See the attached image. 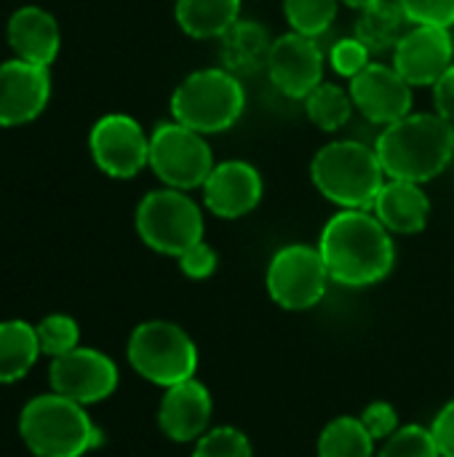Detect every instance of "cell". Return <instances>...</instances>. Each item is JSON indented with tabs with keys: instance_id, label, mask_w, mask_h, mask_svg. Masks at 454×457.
<instances>
[{
	"instance_id": "obj_1",
	"label": "cell",
	"mask_w": 454,
	"mask_h": 457,
	"mask_svg": "<svg viewBox=\"0 0 454 457\" xmlns=\"http://www.w3.org/2000/svg\"><path fill=\"white\" fill-rule=\"evenodd\" d=\"M318 252L329 278L343 287H372L396 262L391 230L367 209H343L321 230Z\"/></svg>"
},
{
	"instance_id": "obj_2",
	"label": "cell",
	"mask_w": 454,
	"mask_h": 457,
	"mask_svg": "<svg viewBox=\"0 0 454 457\" xmlns=\"http://www.w3.org/2000/svg\"><path fill=\"white\" fill-rule=\"evenodd\" d=\"M377 158L388 179L428 182L436 179L454 155V126L439 112H409L383 129Z\"/></svg>"
},
{
	"instance_id": "obj_3",
	"label": "cell",
	"mask_w": 454,
	"mask_h": 457,
	"mask_svg": "<svg viewBox=\"0 0 454 457\" xmlns=\"http://www.w3.org/2000/svg\"><path fill=\"white\" fill-rule=\"evenodd\" d=\"M316 190L340 209L372 212L377 193L385 185V169L375 147L353 139L324 145L310 163Z\"/></svg>"
},
{
	"instance_id": "obj_4",
	"label": "cell",
	"mask_w": 454,
	"mask_h": 457,
	"mask_svg": "<svg viewBox=\"0 0 454 457\" xmlns=\"http://www.w3.org/2000/svg\"><path fill=\"white\" fill-rule=\"evenodd\" d=\"M19 431L29 453L37 457H83L102 442L99 428L83 404L59 394L35 396L19 418Z\"/></svg>"
},
{
	"instance_id": "obj_5",
	"label": "cell",
	"mask_w": 454,
	"mask_h": 457,
	"mask_svg": "<svg viewBox=\"0 0 454 457\" xmlns=\"http://www.w3.org/2000/svg\"><path fill=\"white\" fill-rule=\"evenodd\" d=\"M246 107V91L241 78L225 67H209L190 72L171 96V115L182 126L198 134L227 131Z\"/></svg>"
},
{
	"instance_id": "obj_6",
	"label": "cell",
	"mask_w": 454,
	"mask_h": 457,
	"mask_svg": "<svg viewBox=\"0 0 454 457\" xmlns=\"http://www.w3.org/2000/svg\"><path fill=\"white\" fill-rule=\"evenodd\" d=\"M128 361L144 380L171 388L195 378L198 348L182 327L171 321H144L131 332Z\"/></svg>"
},
{
	"instance_id": "obj_7",
	"label": "cell",
	"mask_w": 454,
	"mask_h": 457,
	"mask_svg": "<svg viewBox=\"0 0 454 457\" xmlns=\"http://www.w3.org/2000/svg\"><path fill=\"white\" fill-rule=\"evenodd\" d=\"M136 233L153 252L179 257L203 241L201 206L185 190H153L136 206Z\"/></svg>"
},
{
	"instance_id": "obj_8",
	"label": "cell",
	"mask_w": 454,
	"mask_h": 457,
	"mask_svg": "<svg viewBox=\"0 0 454 457\" xmlns=\"http://www.w3.org/2000/svg\"><path fill=\"white\" fill-rule=\"evenodd\" d=\"M147 166L161 182H166V187L187 193L203 187L214 169V155L203 134L182 126L179 120H169L161 123L150 137Z\"/></svg>"
},
{
	"instance_id": "obj_9",
	"label": "cell",
	"mask_w": 454,
	"mask_h": 457,
	"mask_svg": "<svg viewBox=\"0 0 454 457\" xmlns=\"http://www.w3.org/2000/svg\"><path fill=\"white\" fill-rule=\"evenodd\" d=\"M329 270L318 246L289 244L278 249L268 265V292L286 311H308L318 305L329 287Z\"/></svg>"
},
{
	"instance_id": "obj_10",
	"label": "cell",
	"mask_w": 454,
	"mask_h": 457,
	"mask_svg": "<svg viewBox=\"0 0 454 457\" xmlns=\"http://www.w3.org/2000/svg\"><path fill=\"white\" fill-rule=\"evenodd\" d=\"M88 150L94 163L107 177L131 179L150 161V137L131 115L112 112L94 123L88 137Z\"/></svg>"
},
{
	"instance_id": "obj_11",
	"label": "cell",
	"mask_w": 454,
	"mask_h": 457,
	"mask_svg": "<svg viewBox=\"0 0 454 457\" xmlns=\"http://www.w3.org/2000/svg\"><path fill=\"white\" fill-rule=\"evenodd\" d=\"M48 380L54 394L86 407L112 396V391L118 388V370L104 353L94 348H75L64 356L51 359Z\"/></svg>"
},
{
	"instance_id": "obj_12",
	"label": "cell",
	"mask_w": 454,
	"mask_h": 457,
	"mask_svg": "<svg viewBox=\"0 0 454 457\" xmlns=\"http://www.w3.org/2000/svg\"><path fill=\"white\" fill-rule=\"evenodd\" d=\"M348 91L356 110L377 126H391L412 112V86L393 64H367L356 78H351Z\"/></svg>"
},
{
	"instance_id": "obj_13",
	"label": "cell",
	"mask_w": 454,
	"mask_h": 457,
	"mask_svg": "<svg viewBox=\"0 0 454 457\" xmlns=\"http://www.w3.org/2000/svg\"><path fill=\"white\" fill-rule=\"evenodd\" d=\"M265 70L281 94L305 99L316 86L324 83V51L316 37L286 32L273 40Z\"/></svg>"
},
{
	"instance_id": "obj_14",
	"label": "cell",
	"mask_w": 454,
	"mask_h": 457,
	"mask_svg": "<svg viewBox=\"0 0 454 457\" xmlns=\"http://www.w3.org/2000/svg\"><path fill=\"white\" fill-rule=\"evenodd\" d=\"M454 40L447 27L412 24L393 51V67L409 86H433L452 67Z\"/></svg>"
},
{
	"instance_id": "obj_15",
	"label": "cell",
	"mask_w": 454,
	"mask_h": 457,
	"mask_svg": "<svg viewBox=\"0 0 454 457\" xmlns=\"http://www.w3.org/2000/svg\"><path fill=\"white\" fill-rule=\"evenodd\" d=\"M51 96L48 67L24 59L0 64V126H21L35 120Z\"/></svg>"
},
{
	"instance_id": "obj_16",
	"label": "cell",
	"mask_w": 454,
	"mask_h": 457,
	"mask_svg": "<svg viewBox=\"0 0 454 457\" xmlns=\"http://www.w3.org/2000/svg\"><path fill=\"white\" fill-rule=\"evenodd\" d=\"M265 185L260 171L246 161H222L214 163L211 174L203 182L206 209L222 220H238L254 212L262 201Z\"/></svg>"
},
{
	"instance_id": "obj_17",
	"label": "cell",
	"mask_w": 454,
	"mask_h": 457,
	"mask_svg": "<svg viewBox=\"0 0 454 457\" xmlns=\"http://www.w3.org/2000/svg\"><path fill=\"white\" fill-rule=\"evenodd\" d=\"M209 420H211V396L206 386L190 378L185 383L166 388V396L158 410V423L171 442L201 439L206 434Z\"/></svg>"
},
{
	"instance_id": "obj_18",
	"label": "cell",
	"mask_w": 454,
	"mask_h": 457,
	"mask_svg": "<svg viewBox=\"0 0 454 457\" xmlns=\"http://www.w3.org/2000/svg\"><path fill=\"white\" fill-rule=\"evenodd\" d=\"M372 214L399 236H415L425 230L431 217V201L417 182L407 179H388L375 198Z\"/></svg>"
},
{
	"instance_id": "obj_19",
	"label": "cell",
	"mask_w": 454,
	"mask_h": 457,
	"mask_svg": "<svg viewBox=\"0 0 454 457\" xmlns=\"http://www.w3.org/2000/svg\"><path fill=\"white\" fill-rule=\"evenodd\" d=\"M59 43L62 35L56 19L37 5H24L8 19V46L16 59L48 67L59 54Z\"/></svg>"
},
{
	"instance_id": "obj_20",
	"label": "cell",
	"mask_w": 454,
	"mask_h": 457,
	"mask_svg": "<svg viewBox=\"0 0 454 457\" xmlns=\"http://www.w3.org/2000/svg\"><path fill=\"white\" fill-rule=\"evenodd\" d=\"M219 54H222V67L230 70L233 75H249L257 72L260 67H268L273 37L268 27L260 21H244L238 19L222 37Z\"/></svg>"
},
{
	"instance_id": "obj_21",
	"label": "cell",
	"mask_w": 454,
	"mask_h": 457,
	"mask_svg": "<svg viewBox=\"0 0 454 457\" xmlns=\"http://www.w3.org/2000/svg\"><path fill=\"white\" fill-rule=\"evenodd\" d=\"M412 21L404 13L399 0H377L367 8H361L359 21H356V37L372 51V54H385L396 51L401 37L409 32Z\"/></svg>"
},
{
	"instance_id": "obj_22",
	"label": "cell",
	"mask_w": 454,
	"mask_h": 457,
	"mask_svg": "<svg viewBox=\"0 0 454 457\" xmlns=\"http://www.w3.org/2000/svg\"><path fill=\"white\" fill-rule=\"evenodd\" d=\"M177 24L198 40L222 37L241 16V0H177Z\"/></svg>"
},
{
	"instance_id": "obj_23",
	"label": "cell",
	"mask_w": 454,
	"mask_h": 457,
	"mask_svg": "<svg viewBox=\"0 0 454 457\" xmlns=\"http://www.w3.org/2000/svg\"><path fill=\"white\" fill-rule=\"evenodd\" d=\"M37 329L27 321H3L0 324V383L21 380L40 356Z\"/></svg>"
},
{
	"instance_id": "obj_24",
	"label": "cell",
	"mask_w": 454,
	"mask_h": 457,
	"mask_svg": "<svg viewBox=\"0 0 454 457\" xmlns=\"http://www.w3.org/2000/svg\"><path fill=\"white\" fill-rule=\"evenodd\" d=\"M375 439L361 418H334L318 436V457H372Z\"/></svg>"
},
{
	"instance_id": "obj_25",
	"label": "cell",
	"mask_w": 454,
	"mask_h": 457,
	"mask_svg": "<svg viewBox=\"0 0 454 457\" xmlns=\"http://www.w3.org/2000/svg\"><path fill=\"white\" fill-rule=\"evenodd\" d=\"M353 96L337 83H321L305 96V112L321 131H337L353 112Z\"/></svg>"
},
{
	"instance_id": "obj_26",
	"label": "cell",
	"mask_w": 454,
	"mask_h": 457,
	"mask_svg": "<svg viewBox=\"0 0 454 457\" xmlns=\"http://www.w3.org/2000/svg\"><path fill=\"white\" fill-rule=\"evenodd\" d=\"M340 0H284V16L292 32L318 37L337 19Z\"/></svg>"
},
{
	"instance_id": "obj_27",
	"label": "cell",
	"mask_w": 454,
	"mask_h": 457,
	"mask_svg": "<svg viewBox=\"0 0 454 457\" xmlns=\"http://www.w3.org/2000/svg\"><path fill=\"white\" fill-rule=\"evenodd\" d=\"M37 343H40V351L48 353L51 359L56 356H64L70 351L78 348V337H80V329H78V321L64 316V313H54V316H45L37 327Z\"/></svg>"
},
{
	"instance_id": "obj_28",
	"label": "cell",
	"mask_w": 454,
	"mask_h": 457,
	"mask_svg": "<svg viewBox=\"0 0 454 457\" xmlns=\"http://www.w3.org/2000/svg\"><path fill=\"white\" fill-rule=\"evenodd\" d=\"M380 457H442V453L431 428L407 426L399 428L391 439H385Z\"/></svg>"
},
{
	"instance_id": "obj_29",
	"label": "cell",
	"mask_w": 454,
	"mask_h": 457,
	"mask_svg": "<svg viewBox=\"0 0 454 457\" xmlns=\"http://www.w3.org/2000/svg\"><path fill=\"white\" fill-rule=\"evenodd\" d=\"M193 457H252V445L244 431L222 426L198 439Z\"/></svg>"
},
{
	"instance_id": "obj_30",
	"label": "cell",
	"mask_w": 454,
	"mask_h": 457,
	"mask_svg": "<svg viewBox=\"0 0 454 457\" xmlns=\"http://www.w3.org/2000/svg\"><path fill=\"white\" fill-rule=\"evenodd\" d=\"M372 51L353 35V37H343L332 46L329 51V64L334 67L337 75L343 78H356L367 64H372Z\"/></svg>"
},
{
	"instance_id": "obj_31",
	"label": "cell",
	"mask_w": 454,
	"mask_h": 457,
	"mask_svg": "<svg viewBox=\"0 0 454 457\" xmlns=\"http://www.w3.org/2000/svg\"><path fill=\"white\" fill-rule=\"evenodd\" d=\"M412 24L454 27V0H399Z\"/></svg>"
},
{
	"instance_id": "obj_32",
	"label": "cell",
	"mask_w": 454,
	"mask_h": 457,
	"mask_svg": "<svg viewBox=\"0 0 454 457\" xmlns=\"http://www.w3.org/2000/svg\"><path fill=\"white\" fill-rule=\"evenodd\" d=\"M179 268L187 278H209L214 270H217V252L206 244V241H198L195 246H190L187 252H182L179 257Z\"/></svg>"
},
{
	"instance_id": "obj_33",
	"label": "cell",
	"mask_w": 454,
	"mask_h": 457,
	"mask_svg": "<svg viewBox=\"0 0 454 457\" xmlns=\"http://www.w3.org/2000/svg\"><path fill=\"white\" fill-rule=\"evenodd\" d=\"M361 423L372 434V439H391L399 431V412L388 402H375L364 410Z\"/></svg>"
},
{
	"instance_id": "obj_34",
	"label": "cell",
	"mask_w": 454,
	"mask_h": 457,
	"mask_svg": "<svg viewBox=\"0 0 454 457\" xmlns=\"http://www.w3.org/2000/svg\"><path fill=\"white\" fill-rule=\"evenodd\" d=\"M431 431L436 436V445H439L442 457H454V399L436 415Z\"/></svg>"
},
{
	"instance_id": "obj_35",
	"label": "cell",
	"mask_w": 454,
	"mask_h": 457,
	"mask_svg": "<svg viewBox=\"0 0 454 457\" xmlns=\"http://www.w3.org/2000/svg\"><path fill=\"white\" fill-rule=\"evenodd\" d=\"M433 104L436 112L454 126V64L433 83Z\"/></svg>"
},
{
	"instance_id": "obj_36",
	"label": "cell",
	"mask_w": 454,
	"mask_h": 457,
	"mask_svg": "<svg viewBox=\"0 0 454 457\" xmlns=\"http://www.w3.org/2000/svg\"><path fill=\"white\" fill-rule=\"evenodd\" d=\"M340 3H345V5H351V8H367V5H372V3H377V0H340Z\"/></svg>"
}]
</instances>
